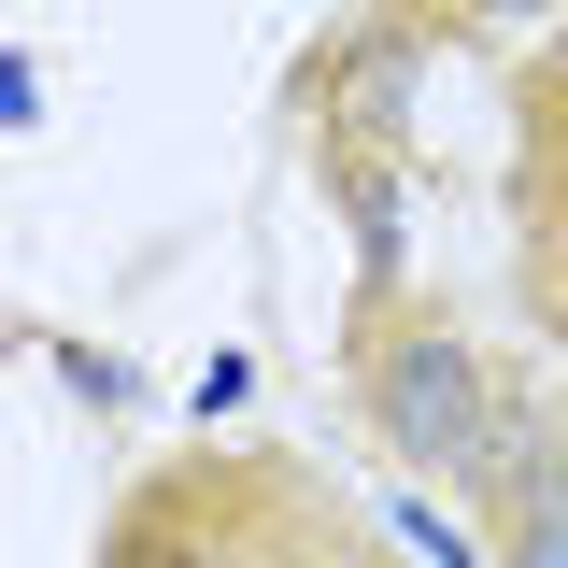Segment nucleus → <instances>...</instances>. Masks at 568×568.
<instances>
[{"instance_id": "nucleus-1", "label": "nucleus", "mask_w": 568, "mask_h": 568, "mask_svg": "<svg viewBox=\"0 0 568 568\" xmlns=\"http://www.w3.org/2000/svg\"><path fill=\"white\" fill-rule=\"evenodd\" d=\"M484 413H497V384H484V355L455 327H398L369 355V426H384L398 469H469V426Z\"/></svg>"}, {"instance_id": "nucleus-2", "label": "nucleus", "mask_w": 568, "mask_h": 568, "mask_svg": "<svg viewBox=\"0 0 568 568\" xmlns=\"http://www.w3.org/2000/svg\"><path fill=\"white\" fill-rule=\"evenodd\" d=\"M327 114H342L355 142H384L398 114H413V43H355V58H342V85H327Z\"/></svg>"}, {"instance_id": "nucleus-3", "label": "nucleus", "mask_w": 568, "mask_h": 568, "mask_svg": "<svg viewBox=\"0 0 568 568\" xmlns=\"http://www.w3.org/2000/svg\"><path fill=\"white\" fill-rule=\"evenodd\" d=\"M100 568H213V555H200V526H185L171 497H142L129 526H114V555H100Z\"/></svg>"}, {"instance_id": "nucleus-4", "label": "nucleus", "mask_w": 568, "mask_h": 568, "mask_svg": "<svg viewBox=\"0 0 568 568\" xmlns=\"http://www.w3.org/2000/svg\"><path fill=\"white\" fill-rule=\"evenodd\" d=\"M58 384H71V398H100V413H114V398H129V369H114V355H85V342L58 355Z\"/></svg>"}, {"instance_id": "nucleus-5", "label": "nucleus", "mask_w": 568, "mask_h": 568, "mask_svg": "<svg viewBox=\"0 0 568 568\" xmlns=\"http://www.w3.org/2000/svg\"><path fill=\"white\" fill-rule=\"evenodd\" d=\"M384 526H398L413 555H440V568H484V555H469V540H455V526H440V511H384Z\"/></svg>"}, {"instance_id": "nucleus-6", "label": "nucleus", "mask_w": 568, "mask_h": 568, "mask_svg": "<svg viewBox=\"0 0 568 568\" xmlns=\"http://www.w3.org/2000/svg\"><path fill=\"white\" fill-rule=\"evenodd\" d=\"M511 568H568V511H526V540H511Z\"/></svg>"}, {"instance_id": "nucleus-7", "label": "nucleus", "mask_w": 568, "mask_h": 568, "mask_svg": "<svg viewBox=\"0 0 568 568\" xmlns=\"http://www.w3.org/2000/svg\"><path fill=\"white\" fill-rule=\"evenodd\" d=\"M14 114H29V71H14V58H0V129H14Z\"/></svg>"}, {"instance_id": "nucleus-8", "label": "nucleus", "mask_w": 568, "mask_h": 568, "mask_svg": "<svg viewBox=\"0 0 568 568\" xmlns=\"http://www.w3.org/2000/svg\"><path fill=\"white\" fill-rule=\"evenodd\" d=\"M469 14H540V0H469Z\"/></svg>"}, {"instance_id": "nucleus-9", "label": "nucleus", "mask_w": 568, "mask_h": 568, "mask_svg": "<svg viewBox=\"0 0 568 568\" xmlns=\"http://www.w3.org/2000/svg\"><path fill=\"white\" fill-rule=\"evenodd\" d=\"M271 568H327V555H271Z\"/></svg>"}]
</instances>
